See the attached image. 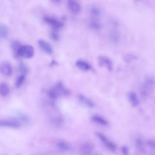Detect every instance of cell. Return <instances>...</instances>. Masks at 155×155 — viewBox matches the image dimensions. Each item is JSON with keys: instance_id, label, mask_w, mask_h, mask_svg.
<instances>
[{"instance_id": "1", "label": "cell", "mask_w": 155, "mask_h": 155, "mask_svg": "<svg viewBox=\"0 0 155 155\" xmlns=\"http://www.w3.org/2000/svg\"><path fill=\"white\" fill-rule=\"evenodd\" d=\"M70 92L65 87L61 81H59L55 86L50 88L48 92L49 96L52 99H55L61 94L68 95Z\"/></svg>"}, {"instance_id": "2", "label": "cell", "mask_w": 155, "mask_h": 155, "mask_svg": "<svg viewBox=\"0 0 155 155\" xmlns=\"http://www.w3.org/2000/svg\"><path fill=\"white\" fill-rule=\"evenodd\" d=\"M34 54V48L30 45H22L18 53V58H22L29 59L32 58Z\"/></svg>"}, {"instance_id": "3", "label": "cell", "mask_w": 155, "mask_h": 155, "mask_svg": "<svg viewBox=\"0 0 155 155\" xmlns=\"http://www.w3.org/2000/svg\"><path fill=\"white\" fill-rule=\"evenodd\" d=\"M98 64L100 67H105L109 71H112L113 69V64L111 60L104 56H100L98 58Z\"/></svg>"}, {"instance_id": "4", "label": "cell", "mask_w": 155, "mask_h": 155, "mask_svg": "<svg viewBox=\"0 0 155 155\" xmlns=\"http://www.w3.org/2000/svg\"><path fill=\"white\" fill-rule=\"evenodd\" d=\"M95 134L109 149L112 151H116V144L109 141L104 135L100 132H96Z\"/></svg>"}, {"instance_id": "5", "label": "cell", "mask_w": 155, "mask_h": 155, "mask_svg": "<svg viewBox=\"0 0 155 155\" xmlns=\"http://www.w3.org/2000/svg\"><path fill=\"white\" fill-rule=\"evenodd\" d=\"M0 72L6 76H11L13 73V69L11 64L7 62H2L0 64Z\"/></svg>"}, {"instance_id": "6", "label": "cell", "mask_w": 155, "mask_h": 155, "mask_svg": "<svg viewBox=\"0 0 155 155\" xmlns=\"http://www.w3.org/2000/svg\"><path fill=\"white\" fill-rule=\"evenodd\" d=\"M44 20L47 23L50 24L53 27L54 29H58L62 27L63 24L54 18L46 17L43 18Z\"/></svg>"}, {"instance_id": "7", "label": "cell", "mask_w": 155, "mask_h": 155, "mask_svg": "<svg viewBox=\"0 0 155 155\" xmlns=\"http://www.w3.org/2000/svg\"><path fill=\"white\" fill-rule=\"evenodd\" d=\"M20 123L18 121L10 120L0 121V126H1L18 128L20 127Z\"/></svg>"}, {"instance_id": "8", "label": "cell", "mask_w": 155, "mask_h": 155, "mask_svg": "<svg viewBox=\"0 0 155 155\" xmlns=\"http://www.w3.org/2000/svg\"><path fill=\"white\" fill-rule=\"evenodd\" d=\"M22 46L21 43L17 40H14L11 43V47L13 55L15 58H18V53Z\"/></svg>"}, {"instance_id": "9", "label": "cell", "mask_w": 155, "mask_h": 155, "mask_svg": "<svg viewBox=\"0 0 155 155\" xmlns=\"http://www.w3.org/2000/svg\"><path fill=\"white\" fill-rule=\"evenodd\" d=\"M68 4L69 9L72 13H76L80 11L79 5L74 0H68Z\"/></svg>"}, {"instance_id": "10", "label": "cell", "mask_w": 155, "mask_h": 155, "mask_svg": "<svg viewBox=\"0 0 155 155\" xmlns=\"http://www.w3.org/2000/svg\"><path fill=\"white\" fill-rule=\"evenodd\" d=\"M76 65L79 69L83 71H88L92 69L91 65L83 60H78L76 62Z\"/></svg>"}, {"instance_id": "11", "label": "cell", "mask_w": 155, "mask_h": 155, "mask_svg": "<svg viewBox=\"0 0 155 155\" xmlns=\"http://www.w3.org/2000/svg\"><path fill=\"white\" fill-rule=\"evenodd\" d=\"M38 43L40 47L46 53L50 54L52 53L53 50L52 47L44 40L40 39L38 41Z\"/></svg>"}, {"instance_id": "12", "label": "cell", "mask_w": 155, "mask_h": 155, "mask_svg": "<svg viewBox=\"0 0 155 155\" xmlns=\"http://www.w3.org/2000/svg\"><path fill=\"white\" fill-rule=\"evenodd\" d=\"M128 96L129 100L133 107H137L139 104V101L135 93L133 92H130L128 93Z\"/></svg>"}, {"instance_id": "13", "label": "cell", "mask_w": 155, "mask_h": 155, "mask_svg": "<svg viewBox=\"0 0 155 155\" xmlns=\"http://www.w3.org/2000/svg\"><path fill=\"white\" fill-rule=\"evenodd\" d=\"M92 119L96 123L103 126H107L109 125L108 121L99 116L95 115L93 116Z\"/></svg>"}, {"instance_id": "14", "label": "cell", "mask_w": 155, "mask_h": 155, "mask_svg": "<svg viewBox=\"0 0 155 155\" xmlns=\"http://www.w3.org/2000/svg\"><path fill=\"white\" fill-rule=\"evenodd\" d=\"M10 89L8 86L5 83L0 84V95L2 96H6L9 94Z\"/></svg>"}, {"instance_id": "15", "label": "cell", "mask_w": 155, "mask_h": 155, "mask_svg": "<svg viewBox=\"0 0 155 155\" xmlns=\"http://www.w3.org/2000/svg\"><path fill=\"white\" fill-rule=\"evenodd\" d=\"M93 145L90 144H86L83 145L81 149V152L85 154L91 153L93 150Z\"/></svg>"}, {"instance_id": "16", "label": "cell", "mask_w": 155, "mask_h": 155, "mask_svg": "<svg viewBox=\"0 0 155 155\" xmlns=\"http://www.w3.org/2000/svg\"><path fill=\"white\" fill-rule=\"evenodd\" d=\"M79 98L80 100L87 105L90 107L93 108L95 107L94 103L91 100H89L84 95H79Z\"/></svg>"}, {"instance_id": "17", "label": "cell", "mask_w": 155, "mask_h": 155, "mask_svg": "<svg viewBox=\"0 0 155 155\" xmlns=\"http://www.w3.org/2000/svg\"><path fill=\"white\" fill-rule=\"evenodd\" d=\"M58 146L60 149L64 151L70 150L71 147L69 144L66 142L60 141L58 143Z\"/></svg>"}, {"instance_id": "18", "label": "cell", "mask_w": 155, "mask_h": 155, "mask_svg": "<svg viewBox=\"0 0 155 155\" xmlns=\"http://www.w3.org/2000/svg\"><path fill=\"white\" fill-rule=\"evenodd\" d=\"M136 145L137 148L142 153L145 152L144 144L141 139L140 138L137 139L136 140Z\"/></svg>"}, {"instance_id": "19", "label": "cell", "mask_w": 155, "mask_h": 155, "mask_svg": "<svg viewBox=\"0 0 155 155\" xmlns=\"http://www.w3.org/2000/svg\"><path fill=\"white\" fill-rule=\"evenodd\" d=\"M25 78V74H23L18 77L15 81V86L16 87L19 88L21 86Z\"/></svg>"}, {"instance_id": "20", "label": "cell", "mask_w": 155, "mask_h": 155, "mask_svg": "<svg viewBox=\"0 0 155 155\" xmlns=\"http://www.w3.org/2000/svg\"><path fill=\"white\" fill-rule=\"evenodd\" d=\"M8 32L6 26L4 24H0V36L6 37L8 35Z\"/></svg>"}, {"instance_id": "21", "label": "cell", "mask_w": 155, "mask_h": 155, "mask_svg": "<svg viewBox=\"0 0 155 155\" xmlns=\"http://www.w3.org/2000/svg\"><path fill=\"white\" fill-rule=\"evenodd\" d=\"M137 59V56L131 53H129L126 55L124 58L125 61L128 63Z\"/></svg>"}, {"instance_id": "22", "label": "cell", "mask_w": 155, "mask_h": 155, "mask_svg": "<svg viewBox=\"0 0 155 155\" xmlns=\"http://www.w3.org/2000/svg\"><path fill=\"white\" fill-rule=\"evenodd\" d=\"M19 71L22 74H26L28 71V69L26 65L24 63L20 62L18 67Z\"/></svg>"}, {"instance_id": "23", "label": "cell", "mask_w": 155, "mask_h": 155, "mask_svg": "<svg viewBox=\"0 0 155 155\" xmlns=\"http://www.w3.org/2000/svg\"><path fill=\"white\" fill-rule=\"evenodd\" d=\"M145 82L149 85L153 86L154 84V80L152 77L148 76L145 77Z\"/></svg>"}, {"instance_id": "24", "label": "cell", "mask_w": 155, "mask_h": 155, "mask_svg": "<svg viewBox=\"0 0 155 155\" xmlns=\"http://www.w3.org/2000/svg\"><path fill=\"white\" fill-rule=\"evenodd\" d=\"M56 29H54L52 32L51 35V37L54 40L57 41L59 39V35L57 32Z\"/></svg>"}, {"instance_id": "25", "label": "cell", "mask_w": 155, "mask_h": 155, "mask_svg": "<svg viewBox=\"0 0 155 155\" xmlns=\"http://www.w3.org/2000/svg\"><path fill=\"white\" fill-rule=\"evenodd\" d=\"M146 143L152 149L155 150V142L152 140H148L146 141Z\"/></svg>"}, {"instance_id": "26", "label": "cell", "mask_w": 155, "mask_h": 155, "mask_svg": "<svg viewBox=\"0 0 155 155\" xmlns=\"http://www.w3.org/2000/svg\"><path fill=\"white\" fill-rule=\"evenodd\" d=\"M91 12L93 14L95 15H99L100 13V11L97 8L93 7L91 9Z\"/></svg>"}, {"instance_id": "27", "label": "cell", "mask_w": 155, "mask_h": 155, "mask_svg": "<svg viewBox=\"0 0 155 155\" xmlns=\"http://www.w3.org/2000/svg\"><path fill=\"white\" fill-rule=\"evenodd\" d=\"M91 26L93 28L95 29H99L101 28L100 24L96 22H92L90 24Z\"/></svg>"}, {"instance_id": "28", "label": "cell", "mask_w": 155, "mask_h": 155, "mask_svg": "<svg viewBox=\"0 0 155 155\" xmlns=\"http://www.w3.org/2000/svg\"><path fill=\"white\" fill-rule=\"evenodd\" d=\"M121 150L122 153L124 154L127 155L128 154V149L126 146H124L122 147Z\"/></svg>"}, {"instance_id": "29", "label": "cell", "mask_w": 155, "mask_h": 155, "mask_svg": "<svg viewBox=\"0 0 155 155\" xmlns=\"http://www.w3.org/2000/svg\"><path fill=\"white\" fill-rule=\"evenodd\" d=\"M58 64V62L56 61L53 60L52 61L50 64V66L53 67L56 66Z\"/></svg>"}, {"instance_id": "30", "label": "cell", "mask_w": 155, "mask_h": 155, "mask_svg": "<svg viewBox=\"0 0 155 155\" xmlns=\"http://www.w3.org/2000/svg\"><path fill=\"white\" fill-rule=\"evenodd\" d=\"M51 1L56 3H59L60 1L61 0H51Z\"/></svg>"}]
</instances>
